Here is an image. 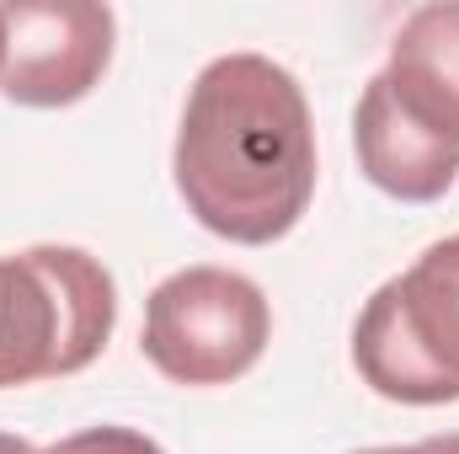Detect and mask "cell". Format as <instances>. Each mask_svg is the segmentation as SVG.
<instances>
[{
	"instance_id": "9",
	"label": "cell",
	"mask_w": 459,
	"mask_h": 454,
	"mask_svg": "<svg viewBox=\"0 0 459 454\" xmlns=\"http://www.w3.org/2000/svg\"><path fill=\"white\" fill-rule=\"evenodd\" d=\"M422 450L428 454H459V433H433V439H422Z\"/></svg>"
},
{
	"instance_id": "5",
	"label": "cell",
	"mask_w": 459,
	"mask_h": 454,
	"mask_svg": "<svg viewBox=\"0 0 459 454\" xmlns=\"http://www.w3.org/2000/svg\"><path fill=\"white\" fill-rule=\"evenodd\" d=\"M117 22L97 0L0 5V92L16 108H75L113 65Z\"/></svg>"
},
{
	"instance_id": "6",
	"label": "cell",
	"mask_w": 459,
	"mask_h": 454,
	"mask_svg": "<svg viewBox=\"0 0 459 454\" xmlns=\"http://www.w3.org/2000/svg\"><path fill=\"white\" fill-rule=\"evenodd\" d=\"M352 150H358V171L401 204H433L459 177V144L406 113L385 75H374L358 97Z\"/></svg>"
},
{
	"instance_id": "1",
	"label": "cell",
	"mask_w": 459,
	"mask_h": 454,
	"mask_svg": "<svg viewBox=\"0 0 459 454\" xmlns=\"http://www.w3.org/2000/svg\"><path fill=\"white\" fill-rule=\"evenodd\" d=\"M177 193L209 235L273 246L316 198V123L305 86L267 54H225L198 70L177 150Z\"/></svg>"
},
{
	"instance_id": "4",
	"label": "cell",
	"mask_w": 459,
	"mask_h": 454,
	"mask_svg": "<svg viewBox=\"0 0 459 454\" xmlns=\"http://www.w3.org/2000/svg\"><path fill=\"white\" fill-rule=\"evenodd\" d=\"M273 337V305L267 294L230 267H182L160 278L144 300V358L171 385H230Z\"/></svg>"
},
{
	"instance_id": "7",
	"label": "cell",
	"mask_w": 459,
	"mask_h": 454,
	"mask_svg": "<svg viewBox=\"0 0 459 454\" xmlns=\"http://www.w3.org/2000/svg\"><path fill=\"white\" fill-rule=\"evenodd\" d=\"M379 75L406 113L459 144V0L417 5L401 22Z\"/></svg>"
},
{
	"instance_id": "10",
	"label": "cell",
	"mask_w": 459,
	"mask_h": 454,
	"mask_svg": "<svg viewBox=\"0 0 459 454\" xmlns=\"http://www.w3.org/2000/svg\"><path fill=\"white\" fill-rule=\"evenodd\" d=\"M0 454H38L27 439H16V433H0Z\"/></svg>"
},
{
	"instance_id": "11",
	"label": "cell",
	"mask_w": 459,
	"mask_h": 454,
	"mask_svg": "<svg viewBox=\"0 0 459 454\" xmlns=\"http://www.w3.org/2000/svg\"><path fill=\"white\" fill-rule=\"evenodd\" d=\"M358 454H428L422 444H379V450H358Z\"/></svg>"
},
{
	"instance_id": "2",
	"label": "cell",
	"mask_w": 459,
	"mask_h": 454,
	"mask_svg": "<svg viewBox=\"0 0 459 454\" xmlns=\"http://www.w3.org/2000/svg\"><path fill=\"white\" fill-rule=\"evenodd\" d=\"M113 327L117 284L91 251L27 246L0 257V390L91 369Z\"/></svg>"
},
{
	"instance_id": "3",
	"label": "cell",
	"mask_w": 459,
	"mask_h": 454,
	"mask_svg": "<svg viewBox=\"0 0 459 454\" xmlns=\"http://www.w3.org/2000/svg\"><path fill=\"white\" fill-rule=\"evenodd\" d=\"M352 369L401 406L459 401V235L433 240L401 278L368 294L352 327Z\"/></svg>"
},
{
	"instance_id": "8",
	"label": "cell",
	"mask_w": 459,
	"mask_h": 454,
	"mask_svg": "<svg viewBox=\"0 0 459 454\" xmlns=\"http://www.w3.org/2000/svg\"><path fill=\"white\" fill-rule=\"evenodd\" d=\"M43 454H166L150 433H139V428H117V423H102V428H86V433H70V439H59L54 450Z\"/></svg>"
}]
</instances>
